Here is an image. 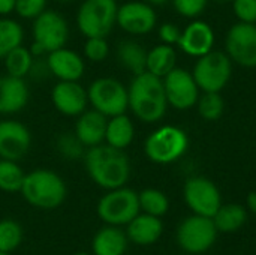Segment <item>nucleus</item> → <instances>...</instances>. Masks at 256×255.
Masks as SVG:
<instances>
[{
    "instance_id": "f257e3e1",
    "label": "nucleus",
    "mask_w": 256,
    "mask_h": 255,
    "mask_svg": "<svg viewBox=\"0 0 256 255\" xmlns=\"http://www.w3.org/2000/svg\"><path fill=\"white\" fill-rule=\"evenodd\" d=\"M82 159L88 177L102 189L126 186L130 177V161L124 150L106 143L88 147Z\"/></svg>"
},
{
    "instance_id": "f03ea898",
    "label": "nucleus",
    "mask_w": 256,
    "mask_h": 255,
    "mask_svg": "<svg viewBox=\"0 0 256 255\" xmlns=\"http://www.w3.org/2000/svg\"><path fill=\"white\" fill-rule=\"evenodd\" d=\"M129 110L144 123L159 122L168 108L164 81L160 77L144 71L134 75L129 87Z\"/></svg>"
},
{
    "instance_id": "7ed1b4c3",
    "label": "nucleus",
    "mask_w": 256,
    "mask_h": 255,
    "mask_svg": "<svg viewBox=\"0 0 256 255\" xmlns=\"http://www.w3.org/2000/svg\"><path fill=\"white\" fill-rule=\"evenodd\" d=\"M20 192L30 206L51 210L63 204L68 189L64 180L56 171L38 168L26 173Z\"/></svg>"
},
{
    "instance_id": "20e7f679",
    "label": "nucleus",
    "mask_w": 256,
    "mask_h": 255,
    "mask_svg": "<svg viewBox=\"0 0 256 255\" xmlns=\"http://www.w3.org/2000/svg\"><path fill=\"white\" fill-rule=\"evenodd\" d=\"M32 47L34 57L46 56L48 53L66 45L69 38V24L66 18L52 9H45L32 24Z\"/></svg>"
},
{
    "instance_id": "39448f33",
    "label": "nucleus",
    "mask_w": 256,
    "mask_h": 255,
    "mask_svg": "<svg viewBox=\"0 0 256 255\" xmlns=\"http://www.w3.org/2000/svg\"><path fill=\"white\" fill-rule=\"evenodd\" d=\"M189 149V137L178 126L164 125L154 129L144 143L146 156L160 165L178 161Z\"/></svg>"
},
{
    "instance_id": "423d86ee",
    "label": "nucleus",
    "mask_w": 256,
    "mask_h": 255,
    "mask_svg": "<svg viewBox=\"0 0 256 255\" xmlns=\"http://www.w3.org/2000/svg\"><path fill=\"white\" fill-rule=\"evenodd\" d=\"M116 0H84L76 12V27L86 38H106L117 26Z\"/></svg>"
},
{
    "instance_id": "0eeeda50",
    "label": "nucleus",
    "mask_w": 256,
    "mask_h": 255,
    "mask_svg": "<svg viewBox=\"0 0 256 255\" xmlns=\"http://www.w3.org/2000/svg\"><path fill=\"white\" fill-rule=\"evenodd\" d=\"M232 65L225 51L213 48L198 57L192 75L201 92H222L232 77Z\"/></svg>"
},
{
    "instance_id": "6e6552de",
    "label": "nucleus",
    "mask_w": 256,
    "mask_h": 255,
    "mask_svg": "<svg viewBox=\"0 0 256 255\" xmlns=\"http://www.w3.org/2000/svg\"><path fill=\"white\" fill-rule=\"evenodd\" d=\"M87 96L88 104L106 117L124 114L129 110L128 87L111 77H100L92 81Z\"/></svg>"
},
{
    "instance_id": "1a4fd4ad",
    "label": "nucleus",
    "mask_w": 256,
    "mask_h": 255,
    "mask_svg": "<svg viewBox=\"0 0 256 255\" xmlns=\"http://www.w3.org/2000/svg\"><path fill=\"white\" fill-rule=\"evenodd\" d=\"M96 212L106 225H128L141 212L138 192L126 186L110 189L99 200Z\"/></svg>"
},
{
    "instance_id": "9d476101",
    "label": "nucleus",
    "mask_w": 256,
    "mask_h": 255,
    "mask_svg": "<svg viewBox=\"0 0 256 255\" xmlns=\"http://www.w3.org/2000/svg\"><path fill=\"white\" fill-rule=\"evenodd\" d=\"M218 233L213 218L194 213L178 225L177 242L180 248L189 254H202L214 245Z\"/></svg>"
},
{
    "instance_id": "9b49d317",
    "label": "nucleus",
    "mask_w": 256,
    "mask_h": 255,
    "mask_svg": "<svg viewBox=\"0 0 256 255\" xmlns=\"http://www.w3.org/2000/svg\"><path fill=\"white\" fill-rule=\"evenodd\" d=\"M183 197L188 207L201 216L213 218L222 206V195L219 188L207 177L196 176L186 180L183 188Z\"/></svg>"
},
{
    "instance_id": "f8f14e48",
    "label": "nucleus",
    "mask_w": 256,
    "mask_h": 255,
    "mask_svg": "<svg viewBox=\"0 0 256 255\" xmlns=\"http://www.w3.org/2000/svg\"><path fill=\"white\" fill-rule=\"evenodd\" d=\"M225 53L234 65L256 68V24H232L225 36Z\"/></svg>"
},
{
    "instance_id": "ddd939ff",
    "label": "nucleus",
    "mask_w": 256,
    "mask_h": 255,
    "mask_svg": "<svg viewBox=\"0 0 256 255\" xmlns=\"http://www.w3.org/2000/svg\"><path fill=\"white\" fill-rule=\"evenodd\" d=\"M162 81H164L166 102L170 107L178 111H184L196 105L201 90L192 72L176 66L171 72H168L162 78Z\"/></svg>"
},
{
    "instance_id": "4468645a",
    "label": "nucleus",
    "mask_w": 256,
    "mask_h": 255,
    "mask_svg": "<svg viewBox=\"0 0 256 255\" xmlns=\"http://www.w3.org/2000/svg\"><path fill=\"white\" fill-rule=\"evenodd\" d=\"M158 24V15L154 6L138 0L126 2L118 6L117 26L134 36H141L153 32Z\"/></svg>"
},
{
    "instance_id": "2eb2a0df",
    "label": "nucleus",
    "mask_w": 256,
    "mask_h": 255,
    "mask_svg": "<svg viewBox=\"0 0 256 255\" xmlns=\"http://www.w3.org/2000/svg\"><path fill=\"white\" fill-rule=\"evenodd\" d=\"M32 146L28 128L18 120L0 122V158L9 161L22 159Z\"/></svg>"
},
{
    "instance_id": "dca6fc26",
    "label": "nucleus",
    "mask_w": 256,
    "mask_h": 255,
    "mask_svg": "<svg viewBox=\"0 0 256 255\" xmlns=\"http://www.w3.org/2000/svg\"><path fill=\"white\" fill-rule=\"evenodd\" d=\"M54 108L66 117H78L87 110L88 96L80 81H57L51 90Z\"/></svg>"
},
{
    "instance_id": "f3484780",
    "label": "nucleus",
    "mask_w": 256,
    "mask_h": 255,
    "mask_svg": "<svg viewBox=\"0 0 256 255\" xmlns=\"http://www.w3.org/2000/svg\"><path fill=\"white\" fill-rule=\"evenodd\" d=\"M216 35L213 27L202 21L194 18L183 30L177 47L190 57H201L214 48Z\"/></svg>"
},
{
    "instance_id": "a211bd4d",
    "label": "nucleus",
    "mask_w": 256,
    "mask_h": 255,
    "mask_svg": "<svg viewBox=\"0 0 256 255\" xmlns=\"http://www.w3.org/2000/svg\"><path fill=\"white\" fill-rule=\"evenodd\" d=\"M50 74L58 81H80L86 72L84 59L74 50L62 47L45 56Z\"/></svg>"
},
{
    "instance_id": "6ab92c4d",
    "label": "nucleus",
    "mask_w": 256,
    "mask_h": 255,
    "mask_svg": "<svg viewBox=\"0 0 256 255\" xmlns=\"http://www.w3.org/2000/svg\"><path fill=\"white\" fill-rule=\"evenodd\" d=\"M106 123H108V117L104 116L102 113L96 111L94 108L86 110L78 116L75 122L74 134L88 149L102 144L105 141Z\"/></svg>"
},
{
    "instance_id": "aec40b11",
    "label": "nucleus",
    "mask_w": 256,
    "mask_h": 255,
    "mask_svg": "<svg viewBox=\"0 0 256 255\" xmlns=\"http://www.w3.org/2000/svg\"><path fill=\"white\" fill-rule=\"evenodd\" d=\"M28 102V87L24 78L0 77V114H15Z\"/></svg>"
},
{
    "instance_id": "412c9836",
    "label": "nucleus",
    "mask_w": 256,
    "mask_h": 255,
    "mask_svg": "<svg viewBox=\"0 0 256 255\" xmlns=\"http://www.w3.org/2000/svg\"><path fill=\"white\" fill-rule=\"evenodd\" d=\"M164 233V224L160 218L148 215V213H138L126 228V236L129 242H134L135 245L147 246L153 245L160 239Z\"/></svg>"
},
{
    "instance_id": "4be33fe9",
    "label": "nucleus",
    "mask_w": 256,
    "mask_h": 255,
    "mask_svg": "<svg viewBox=\"0 0 256 255\" xmlns=\"http://www.w3.org/2000/svg\"><path fill=\"white\" fill-rule=\"evenodd\" d=\"M129 239L117 225L102 227L92 240L93 255H124Z\"/></svg>"
},
{
    "instance_id": "5701e85b",
    "label": "nucleus",
    "mask_w": 256,
    "mask_h": 255,
    "mask_svg": "<svg viewBox=\"0 0 256 255\" xmlns=\"http://www.w3.org/2000/svg\"><path fill=\"white\" fill-rule=\"evenodd\" d=\"M135 138V126L132 119L124 113L108 117L105 143L116 149H128Z\"/></svg>"
},
{
    "instance_id": "b1692460",
    "label": "nucleus",
    "mask_w": 256,
    "mask_h": 255,
    "mask_svg": "<svg viewBox=\"0 0 256 255\" xmlns=\"http://www.w3.org/2000/svg\"><path fill=\"white\" fill-rule=\"evenodd\" d=\"M176 66H177V51L172 45L159 44L147 51L146 71H148L150 74L164 78Z\"/></svg>"
},
{
    "instance_id": "393cba45",
    "label": "nucleus",
    "mask_w": 256,
    "mask_h": 255,
    "mask_svg": "<svg viewBox=\"0 0 256 255\" xmlns=\"http://www.w3.org/2000/svg\"><path fill=\"white\" fill-rule=\"evenodd\" d=\"M117 59L124 69L136 75L146 71L147 50L136 41H130V39L122 41L117 45Z\"/></svg>"
},
{
    "instance_id": "a878e982",
    "label": "nucleus",
    "mask_w": 256,
    "mask_h": 255,
    "mask_svg": "<svg viewBox=\"0 0 256 255\" xmlns=\"http://www.w3.org/2000/svg\"><path fill=\"white\" fill-rule=\"evenodd\" d=\"M246 221H248L246 207L237 203L222 204L213 216V222L218 231H222V233L237 231L246 224Z\"/></svg>"
},
{
    "instance_id": "bb28decb",
    "label": "nucleus",
    "mask_w": 256,
    "mask_h": 255,
    "mask_svg": "<svg viewBox=\"0 0 256 255\" xmlns=\"http://www.w3.org/2000/svg\"><path fill=\"white\" fill-rule=\"evenodd\" d=\"M34 59L36 57L33 56L30 48H26L24 45H20V47L14 48L12 51H9L3 57L4 71L10 77L26 78L30 74V71H32Z\"/></svg>"
},
{
    "instance_id": "cd10ccee",
    "label": "nucleus",
    "mask_w": 256,
    "mask_h": 255,
    "mask_svg": "<svg viewBox=\"0 0 256 255\" xmlns=\"http://www.w3.org/2000/svg\"><path fill=\"white\" fill-rule=\"evenodd\" d=\"M22 41H24L22 26L9 17H2L0 18V59H3L14 48L22 45Z\"/></svg>"
},
{
    "instance_id": "c85d7f7f",
    "label": "nucleus",
    "mask_w": 256,
    "mask_h": 255,
    "mask_svg": "<svg viewBox=\"0 0 256 255\" xmlns=\"http://www.w3.org/2000/svg\"><path fill=\"white\" fill-rule=\"evenodd\" d=\"M138 201H140V210L153 216H164L166 215L170 209V200L168 197L156 189V188H146L138 194Z\"/></svg>"
},
{
    "instance_id": "c756f323",
    "label": "nucleus",
    "mask_w": 256,
    "mask_h": 255,
    "mask_svg": "<svg viewBox=\"0 0 256 255\" xmlns=\"http://www.w3.org/2000/svg\"><path fill=\"white\" fill-rule=\"evenodd\" d=\"M26 173L16 161L0 158V191L3 192H20Z\"/></svg>"
},
{
    "instance_id": "7c9ffc66",
    "label": "nucleus",
    "mask_w": 256,
    "mask_h": 255,
    "mask_svg": "<svg viewBox=\"0 0 256 255\" xmlns=\"http://www.w3.org/2000/svg\"><path fill=\"white\" fill-rule=\"evenodd\" d=\"M200 116L207 122H216L224 116L225 111V101L220 92H202L200 95L196 105Z\"/></svg>"
},
{
    "instance_id": "2f4dec72",
    "label": "nucleus",
    "mask_w": 256,
    "mask_h": 255,
    "mask_svg": "<svg viewBox=\"0 0 256 255\" xmlns=\"http://www.w3.org/2000/svg\"><path fill=\"white\" fill-rule=\"evenodd\" d=\"M21 225L14 219H0V251L14 252L22 242Z\"/></svg>"
},
{
    "instance_id": "473e14b6",
    "label": "nucleus",
    "mask_w": 256,
    "mask_h": 255,
    "mask_svg": "<svg viewBox=\"0 0 256 255\" xmlns=\"http://www.w3.org/2000/svg\"><path fill=\"white\" fill-rule=\"evenodd\" d=\"M56 149L64 159L76 161L84 158L87 147L78 140V137L74 132H64L58 135L56 141Z\"/></svg>"
},
{
    "instance_id": "72a5a7b5",
    "label": "nucleus",
    "mask_w": 256,
    "mask_h": 255,
    "mask_svg": "<svg viewBox=\"0 0 256 255\" xmlns=\"http://www.w3.org/2000/svg\"><path fill=\"white\" fill-rule=\"evenodd\" d=\"M110 54V44L106 38H87L84 42V57L93 63H102Z\"/></svg>"
},
{
    "instance_id": "f704fd0d",
    "label": "nucleus",
    "mask_w": 256,
    "mask_h": 255,
    "mask_svg": "<svg viewBox=\"0 0 256 255\" xmlns=\"http://www.w3.org/2000/svg\"><path fill=\"white\" fill-rule=\"evenodd\" d=\"M48 0H16L15 14L24 20H34L46 9Z\"/></svg>"
},
{
    "instance_id": "c9c22d12",
    "label": "nucleus",
    "mask_w": 256,
    "mask_h": 255,
    "mask_svg": "<svg viewBox=\"0 0 256 255\" xmlns=\"http://www.w3.org/2000/svg\"><path fill=\"white\" fill-rule=\"evenodd\" d=\"M172 5H174V9L182 15V17H186V18H198L208 0H171Z\"/></svg>"
},
{
    "instance_id": "e433bc0d",
    "label": "nucleus",
    "mask_w": 256,
    "mask_h": 255,
    "mask_svg": "<svg viewBox=\"0 0 256 255\" xmlns=\"http://www.w3.org/2000/svg\"><path fill=\"white\" fill-rule=\"evenodd\" d=\"M232 9L240 23L256 24V0H232Z\"/></svg>"
},
{
    "instance_id": "4c0bfd02",
    "label": "nucleus",
    "mask_w": 256,
    "mask_h": 255,
    "mask_svg": "<svg viewBox=\"0 0 256 255\" xmlns=\"http://www.w3.org/2000/svg\"><path fill=\"white\" fill-rule=\"evenodd\" d=\"M158 36L160 39V44H166V45H172L176 47L180 41L182 36V29L174 24V23H162L158 27Z\"/></svg>"
},
{
    "instance_id": "58836bf2",
    "label": "nucleus",
    "mask_w": 256,
    "mask_h": 255,
    "mask_svg": "<svg viewBox=\"0 0 256 255\" xmlns=\"http://www.w3.org/2000/svg\"><path fill=\"white\" fill-rule=\"evenodd\" d=\"M15 5L16 0H0V17H8L15 12Z\"/></svg>"
},
{
    "instance_id": "ea45409f",
    "label": "nucleus",
    "mask_w": 256,
    "mask_h": 255,
    "mask_svg": "<svg viewBox=\"0 0 256 255\" xmlns=\"http://www.w3.org/2000/svg\"><path fill=\"white\" fill-rule=\"evenodd\" d=\"M246 206H248V210L255 213L256 215V192H249L248 197H246Z\"/></svg>"
},
{
    "instance_id": "a19ab883",
    "label": "nucleus",
    "mask_w": 256,
    "mask_h": 255,
    "mask_svg": "<svg viewBox=\"0 0 256 255\" xmlns=\"http://www.w3.org/2000/svg\"><path fill=\"white\" fill-rule=\"evenodd\" d=\"M146 3H148V5H152V6H164V5H166L170 0H144Z\"/></svg>"
},
{
    "instance_id": "79ce46f5",
    "label": "nucleus",
    "mask_w": 256,
    "mask_h": 255,
    "mask_svg": "<svg viewBox=\"0 0 256 255\" xmlns=\"http://www.w3.org/2000/svg\"><path fill=\"white\" fill-rule=\"evenodd\" d=\"M213 2H218V3H228V2H232V0H213Z\"/></svg>"
},
{
    "instance_id": "37998d69",
    "label": "nucleus",
    "mask_w": 256,
    "mask_h": 255,
    "mask_svg": "<svg viewBox=\"0 0 256 255\" xmlns=\"http://www.w3.org/2000/svg\"><path fill=\"white\" fill-rule=\"evenodd\" d=\"M56 2H62V3H68V2H72V0H56Z\"/></svg>"
},
{
    "instance_id": "c03bdc74",
    "label": "nucleus",
    "mask_w": 256,
    "mask_h": 255,
    "mask_svg": "<svg viewBox=\"0 0 256 255\" xmlns=\"http://www.w3.org/2000/svg\"><path fill=\"white\" fill-rule=\"evenodd\" d=\"M75 255H88L87 254V252H84V251H82V252H76V254Z\"/></svg>"
},
{
    "instance_id": "a18cd8bd",
    "label": "nucleus",
    "mask_w": 256,
    "mask_h": 255,
    "mask_svg": "<svg viewBox=\"0 0 256 255\" xmlns=\"http://www.w3.org/2000/svg\"><path fill=\"white\" fill-rule=\"evenodd\" d=\"M0 255H10L9 252H3V251H0Z\"/></svg>"
},
{
    "instance_id": "49530a36",
    "label": "nucleus",
    "mask_w": 256,
    "mask_h": 255,
    "mask_svg": "<svg viewBox=\"0 0 256 255\" xmlns=\"http://www.w3.org/2000/svg\"><path fill=\"white\" fill-rule=\"evenodd\" d=\"M0 122H2V120H0Z\"/></svg>"
}]
</instances>
